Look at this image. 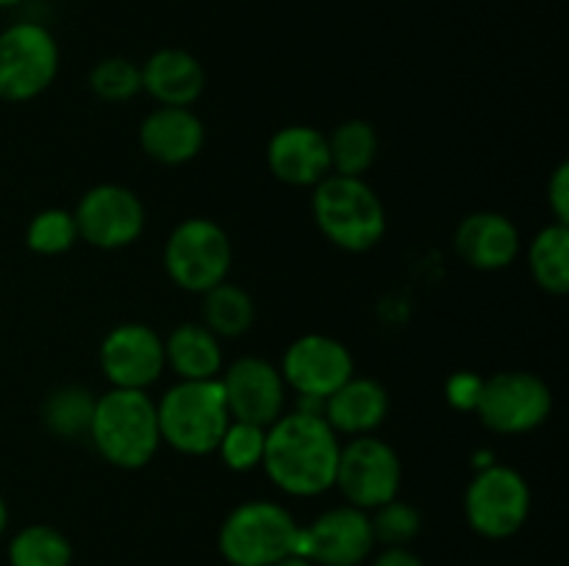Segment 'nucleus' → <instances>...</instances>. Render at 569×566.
Segmentation results:
<instances>
[{
  "mask_svg": "<svg viewBox=\"0 0 569 566\" xmlns=\"http://www.w3.org/2000/svg\"><path fill=\"white\" fill-rule=\"evenodd\" d=\"M264 436L267 427L231 420L220 444H217V455L231 472H250L261 466V458H264Z\"/></svg>",
  "mask_w": 569,
  "mask_h": 566,
  "instance_id": "nucleus-29",
  "label": "nucleus"
},
{
  "mask_svg": "<svg viewBox=\"0 0 569 566\" xmlns=\"http://www.w3.org/2000/svg\"><path fill=\"white\" fill-rule=\"evenodd\" d=\"M300 525L272 499H250L237 505L220 527L222 558L231 566H272L298 555Z\"/></svg>",
  "mask_w": 569,
  "mask_h": 566,
  "instance_id": "nucleus-5",
  "label": "nucleus"
},
{
  "mask_svg": "<svg viewBox=\"0 0 569 566\" xmlns=\"http://www.w3.org/2000/svg\"><path fill=\"white\" fill-rule=\"evenodd\" d=\"M272 566H315V564H309L303 555H289V558L278 560V564H272Z\"/></svg>",
  "mask_w": 569,
  "mask_h": 566,
  "instance_id": "nucleus-34",
  "label": "nucleus"
},
{
  "mask_svg": "<svg viewBox=\"0 0 569 566\" xmlns=\"http://www.w3.org/2000/svg\"><path fill=\"white\" fill-rule=\"evenodd\" d=\"M528 270L542 292H569V225L550 222L528 244Z\"/></svg>",
  "mask_w": 569,
  "mask_h": 566,
  "instance_id": "nucleus-22",
  "label": "nucleus"
},
{
  "mask_svg": "<svg viewBox=\"0 0 569 566\" xmlns=\"http://www.w3.org/2000/svg\"><path fill=\"white\" fill-rule=\"evenodd\" d=\"M100 370L111 388L148 392L167 370L164 338L144 322H120L100 342Z\"/></svg>",
  "mask_w": 569,
  "mask_h": 566,
  "instance_id": "nucleus-13",
  "label": "nucleus"
},
{
  "mask_svg": "<svg viewBox=\"0 0 569 566\" xmlns=\"http://www.w3.org/2000/svg\"><path fill=\"white\" fill-rule=\"evenodd\" d=\"M233 264V244L226 228L209 216H187L172 228L164 244V270L178 289L206 294L228 281Z\"/></svg>",
  "mask_w": 569,
  "mask_h": 566,
  "instance_id": "nucleus-6",
  "label": "nucleus"
},
{
  "mask_svg": "<svg viewBox=\"0 0 569 566\" xmlns=\"http://www.w3.org/2000/svg\"><path fill=\"white\" fill-rule=\"evenodd\" d=\"M372 566H426L409 547H387Z\"/></svg>",
  "mask_w": 569,
  "mask_h": 566,
  "instance_id": "nucleus-33",
  "label": "nucleus"
},
{
  "mask_svg": "<svg viewBox=\"0 0 569 566\" xmlns=\"http://www.w3.org/2000/svg\"><path fill=\"white\" fill-rule=\"evenodd\" d=\"M267 166L287 186H317L331 175L328 139L315 125H287L267 144Z\"/></svg>",
  "mask_w": 569,
  "mask_h": 566,
  "instance_id": "nucleus-17",
  "label": "nucleus"
},
{
  "mask_svg": "<svg viewBox=\"0 0 569 566\" xmlns=\"http://www.w3.org/2000/svg\"><path fill=\"white\" fill-rule=\"evenodd\" d=\"M22 0H0V9H9V6H20Z\"/></svg>",
  "mask_w": 569,
  "mask_h": 566,
  "instance_id": "nucleus-36",
  "label": "nucleus"
},
{
  "mask_svg": "<svg viewBox=\"0 0 569 566\" xmlns=\"http://www.w3.org/2000/svg\"><path fill=\"white\" fill-rule=\"evenodd\" d=\"M142 92L159 105L192 109L206 89V70L189 50L161 48L142 67Z\"/></svg>",
  "mask_w": 569,
  "mask_h": 566,
  "instance_id": "nucleus-20",
  "label": "nucleus"
},
{
  "mask_svg": "<svg viewBox=\"0 0 569 566\" xmlns=\"http://www.w3.org/2000/svg\"><path fill=\"white\" fill-rule=\"evenodd\" d=\"M78 239L98 250H122L142 236L148 211L137 192L120 183H98L78 200L76 211Z\"/></svg>",
  "mask_w": 569,
  "mask_h": 566,
  "instance_id": "nucleus-11",
  "label": "nucleus"
},
{
  "mask_svg": "<svg viewBox=\"0 0 569 566\" xmlns=\"http://www.w3.org/2000/svg\"><path fill=\"white\" fill-rule=\"evenodd\" d=\"M328 159L333 175L365 178L378 159V133L367 120H345L328 133Z\"/></svg>",
  "mask_w": 569,
  "mask_h": 566,
  "instance_id": "nucleus-23",
  "label": "nucleus"
},
{
  "mask_svg": "<svg viewBox=\"0 0 569 566\" xmlns=\"http://www.w3.org/2000/svg\"><path fill=\"white\" fill-rule=\"evenodd\" d=\"M94 394L81 386H61L48 394L42 405V422L53 436L78 438L89 433L94 414Z\"/></svg>",
  "mask_w": 569,
  "mask_h": 566,
  "instance_id": "nucleus-25",
  "label": "nucleus"
},
{
  "mask_svg": "<svg viewBox=\"0 0 569 566\" xmlns=\"http://www.w3.org/2000/svg\"><path fill=\"white\" fill-rule=\"evenodd\" d=\"M472 414L498 436H522L542 427L553 414V392L533 372H498L483 377L481 397Z\"/></svg>",
  "mask_w": 569,
  "mask_h": 566,
  "instance_id": "nucleus-8",
  "label": "nucleus"
},
{
  "mask_svg": "<svg viewBox=\"0 0 569 566\" xmlns=\"http://www.w3.org/2000/svg\"><path fill=\"white\" fill-rule=\"evenodd\" d=\"M281 377L300 400L322 403L342 383L356 375V361L348 344L326 333H303L295 338L281 358Z\"/></svg>",
  "mask_w": 569,
  "mask_h": 566,
  "instance_id": "nucleus-12",
  "label": "nucleus"
},
{
  "mask_svg": "<svg viewBox=\"0 0 569 566\" xmlns=\"http://www.w3.org/2000/svg\"><path fill=\"white\" fill-rule=\"evenodd\" d=\"M317 228L345 253H367L387 236V209L365 178L328 175L311 194Z\"/></svg>",
  "mask_w": 569,
  "mask_h": 566,
  "instance_id": "nucleus-3",
  "label": "nucleus"
},
{
  "mask_svg": "<svg viewBox=\"0 0 569 566\" xmlns=\"http://www.w3.org/2000/svg\"><path fill=\"white\" fill-rule=\"evenodd\" d=\"M376 547L370 514L353 505H339L300 527L298 555L320 566H359Z\"/></svg>",
  "mask_w": 569,
  "mask_h": 566,
  "instance_id": "nucleus-14",
  "label": "nucleus"
},
{
  "mask_svg": "<svg viewBox=\"0 0 569 566\" xmlns=\"http://www.w3.org/2000/svg\"><path fill=\"white\" fill-rule=\"evenodd\" d=\"M78 242V225L72 211L42 209L26 228V244L37 255H61Z\"/></svg>",
  "mask_w": 569,
  "mask_h": 566,
  "instance_id": "nucleus-27",
  "label": "nucleus"
},
{
  "mask_svg": "<svg viewBox=\"0 0 569 566\" xmlns=\"http://www.w3.org/2000/svg\"><path fill=\"white\" fill-rule=\"evenodd\" d=\"M256 303L242 286L231 281L217 283L203 294V325L220 338H237L253 327Z\"/></svg>",
  "mask_w": 569,
  "mask_h": 566,
  "instance_id": "nucleus-24",
  "label": "nucleus"
},
{
  "mask_svg": "<svg viewBox=\"0 0 569 566\" xmlns=\"http://www.w3.org/2000/svg\"><path fill=\"white\" fill-rule=\"evenodd\" d=\"M72 544L59 527L28 525L11 538V566H70Z\"/></svg>",
  "mask_w": 569,
  "mask_h": 566,
  "instance_id": "nucleus-26",
  "label": "nucleus"
},
{
  "mask_svg": "<svg viewBox=\"0 0 569 566\" xmlns=\"http://www.w3.org/2000/svg\"><path fill=\"white\" fill-rule=\"evenodd\" d=\"M87 436L111 466L126 472L142 469L161 447L156 400L137 388H109L94 400Z\"/></svg>",
  "mask_w": 569,
  "mask_h": 566,
  "instance_id": "nucleus-2",
  "label": "nucleus"
},
{
  "mask_svg": "<svg viewBox=\"0 0 569 566\" xmlns=\"http://www.w3.org/2000/svg\"><path fill=\"white\" fill-rule=\"evenodd\" d=\"M531 486L515 466L489 464L476 472L465 492V516L483 538H509L526 527Z\"/></svg>",
  "mask_w": 569,
  "mask_h": 566,
  "instance_id": "nucleus-9",
  "label": "nucleus"
},
{
  "mask_svg": "<svg viewBox=\"0 0 569 566\" xmlns=\"http://www.w3.org/2000/svg\"><path fill=\"white\" fill-rule=\"evenodd\" d=\"M370 525L372 538L387 547H409L417 536H420V511L415 505L403 503V499H389V503L378 505L370 511Z\"/></svg>",
  "mask_w": 569,
  "mask_h": 566,
  "instance_id": "nucleus-30",
  "label": "nucleus"
},
{
  "mask_svg": "<svg viewBox=\"0 0 569 566\" xmlns=\"http://www.w3.org/2000/svg\"><path fill=\"white\" fill-rule=\"evenodd\" d=\"M6 525H9V508H6V499L0 497V536H3Z\"/></svg>",
  "mask_w": 569,
  "mask_h": 566,
  "instance_id": "nucleus-35",
  "label": "nucleus"
},
{
  "mask_svg": "<svg viewBox=\"0 0 569 566\" xmlns=\"http://www.w3.org/2000/svg\"><path fill=\"white\" fill-rule=\"evenodd\" d=\"M59 42L39 22H14L0 31V100L28 103L53 87Z\"/></svg>",
  "mask_w": 569,
  "mask_h": 566,
  "instance_id": "nucleus-7",
  "label": "nucleus"
},
{
  "mask_svg": "<svg viewBox=\"0 0 569 566\" xmlns=\"http://www.w3.org/2000/svg\"><path fill=\"white\" fill-rule=\"evenodd\" d=\"M164 361L178 381H214L222 372L220 336L203 322H181L164 338Z\"/></svg>",
  "mask_w": 569,
  "mask_h": 566,
  "instance_id": "nucleus-21",
  "label": "nucleus"
},
{
  "mask_svg": "<svg viewBox=\"0 0 569 566\" xmlns=\"http://www.w3.org/2000/svg\"><path fill=\"white\" fill-rule=\"evenodd\" d=\"M548 205L550 214H553V222H561V225H569V164L561 161L553 170L548 181Z\"/></svg>",
  "mask_w": 569,
  "mask_h": 566,
  "instance_id": "nucleus-32",
  "label": "nucleus"
},
{
  "mask_svg": "<svg viewBox=\"0 0 569 566\" xmlns=\"http://www.w3.org/2000/svg\"><path fill=\"white\" fill-rule=\"evenodd\" d=\"M222 394H226L231 420L253 422L259 427H270L287 405V383L276 364L256 355L237 358L220 375Z\"/></svg>",
  "mask_w": 569,
  "mask_h": 566,
  "instance_id": "nucleus-15",
  "label": "nucleus"
},
{
  "mask_svg": "<svg viewBox=\"0 0 569 566\" xmlns=\"http://www.w3.org/2000/svg\"><path fill=\"white\" fill-rule=\"evenodd\" d=\"M206 144L203 120L192 109L156 105L139 125V148L164 166H181L198 159Z\"/></svg>",
  "mask_w": 569,
  "mask_h": 566,
  "instance_id": "nucleus-18",
  "label": "nucleus"
},
{
  "mask_svg": "<svg viewBox=\"0 0 569 566\" xmlns=\"http://www.w3.org/2000/svg\"><path fill=\"white\" fill-rule=\"evenodd\" d=\"M322 416L337 436H370L387 422L389 394L372 377L353 375L331 397L322 400Z\"/></svg>",
  "mask_w": 569,
  "mask_h": 566,
  "instance_id": "nucleus-19",
  "label": "nucleus"
},
{
  "mask_svg": "<svg viewBox=\"0 0 569 566\" xmlns=\"http://www.w3.org/2000/svg\"><path fill=\"white\" fill-rule=\"evenodd\" d=\"M481 386L483 377L476 375V372H453V375L448 377V383H445V397H448V403L453 405L456 411H476L478 397H481Z\"/></svg>",
  "mask_w": 569,
  "mask_h": 566,
  "instance_id": "nucleus-31",
  "label": "nucleus"
},
{
  "mask_svg": "<svg viewBox=\"0 0 569 566\" xmlns=\"http://www.w3.org/2000/svg\"><path fill=\"white\" fill-rule=\"evenodd\" d=\"M89 89L103 103H126L142 92V70L131 59L109 55L100 59L89 72Z\"/></svg>",
  "mask_w": 569,
  "mask_h": 566,
  "instance_id": "nucleus-28",
  "label": "nucleus"
},
{
  "mask_svg": "<svg viewBox=\"0 0 569 566\" xmlns=\"http://www.w3.org/2000/svg\"><path fill=\"white\" fill-rule=\"evenodd\" d=\"M342 438L322 414L289 411L281 414L264 436L267 477L292 497H317L333 488Z\"/></svg>",
  "mask_w": 569,
  "mask_h": 566,
  "instance_id": "nucleus-1",
  "label": "nucleus"
},
{
  "mask_svg": "<svg viewBox=\"0 0 569 566\" xmlns=\"http://www.w3.org/2000/svg\"><path fill=\"white\" fill-rule=\"evenodd\" d=\"M156 411H159L161 442L192 458L217 453V444L231 422L220 377L178 381L156 403Z\"/></svg>",
  "mask_w": 569,
  "mask_h": 566,
  "instance_id": "nucleus-4",
  "label": "nucleus"
},
{
  "mask_svg": "<svg viewBox=\"0 0 569 566\" xmlns=\"http://www.w3.org/2000/svg\"><path fill=\"white\" fill-rule=\"evenodd\" d=\"M453 247L472 270L498 272L520 259L522 236L500 211H472L456 228Z\"/></svg>",
  "mask_w": 569,
  "mask_h": 566,
  "instance_id": "nucleus-16",
  "label": "nucleus"
},
{
  "mask_svg": "<svg viewBox=\"0 0 569 566\" xmlns=\"http://www.w3.org/2000/svg\"><path fill=\"white\" fill-rule=\"evenodd\" d=\"M403 483V464L392 444L370 436H356L339 449V464L333 486L342 492L348 505L361 511H376L400 494Z\"/></svg>",
  "mask_w": 569,
  "mask_h": 566,
  "instance_id": "nucleus-10",
  "label": "nucleus"
}]
</instances>
